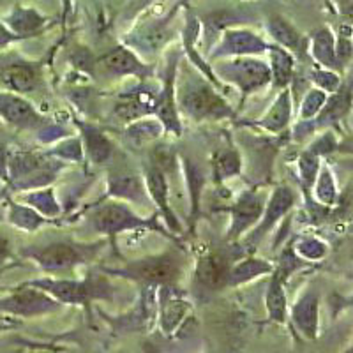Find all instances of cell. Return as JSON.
<instances>
[{
  "label": "cell",
  "mask_w": 353,
  "mask_h": 353,
  "mask_svg": "<svg viewBox=\"0 0 353 353\" xmlns=\"http://www.w3.org/2000/svg\"><path fill=\"white\" fill-rule=\"evenodd\" d=\"M270 32L274 34L277 41L285 46L292 50H299L301 48L302 43V36L297 32V28L293 27L290 21H286L285 18L281 17H274L270 20Z\"/></svg>",
  "instance_id": "obj_5"
},
{
  "label": "cell",
  "mask_w": 353,
  "mask_h": 353,
  "mask_svg": "<svg viewBox=\"0 0 353 353\" xmlns=\"http://www.w3.org/2000/svg\"><path fill=\"white\" fill-rule=\"evenodd\" d=\"M129 274L149 283H168L176 276V261L170 256L150 258L132 265Z\"/></svg>",
  "instance_id": "obj_1"
},
{
  "label": "cell",
  "mask_w": 353,
  "mask_h": 353,
  "mask_svg": "<svg viewBox=\"0 0 353 353\" xmlns=\"http://www.w3.org/2000/svg\"><path fill=\"white\" fill-rule=\"evenodd\" d=\"M11 39H12L11 34H9L8 30H6V28L0 25V44H6L8 41H11Z\"/></svg>",
  "instance_id": "obj_10"
},
{
  "label": "cell",
  "mask_w": 353,
  "mask_h": 353,
  "mask_svg": "<svg viewBox=\"0 0 353 353\" xmlns=\"http://www.w3.org/2000/svg\"><path fill=\"white\" fill-rule=\"evenodd\" d=\"M101 62H103V65L110 72H115V74H128V72L143 71V65L134 59V55L131 52H128L124 48L113 50L108 55L103 57Z\"/></svg>",
  "instance_id": "obj_4"
},
{
  "label": "cell",
  "mask_w": 353,
  "mask_h": 353,
  "mask_svg": "<svg viewBox=\"0 0 353 353\" xmlns=\"http://www.w3.org/2000/svg\"><path fill=\"white\" fill-rule=\"evenodd\" d=\"M4 78L12 88L18 90H28L34 87V71L28 65H11L6 69Z\"/></svg>",
  "instance_id": "obj_8"
},
{
  "label": "cell",
  "mask_w": 353,
  "mask_h": 353,
  "mask_svg": "<svg viewBox=\"0 0 353 353\" xmlns=\"http://www.w3.org/2000/svg\"><path fill=\"white\" fill-rule=\"evenodd\" d=\"M226 274H228V265H226L225 258L221 254H210L200 263L196 276L198 283L203 288L216 290L225 285L226 277H228Z\"/></svg>",
  "instance_id": "obj_3"
},
{
  "label": "cell",
  "mask_w": 353,
  "mask_h": 353,
  "mask_svg": "<svg viewBox=\"0 0 353 353\" xmlns=\"http://www.w3.org/2000/svg\"><path fill=\"white\" fill-rule=\"evenodd\" d=\"M9 23L17 32L30 34L37 30L44 23V20L32 9H17L12 12V17L9 18Z\"/></svg>",
  "instance_id": "obj_7"
},
{
  "label": "cell",
  "mask_w": 353,
  "mask_h": 353,
  "mask_svg": "<svg viewBox=\"0 0 353 353\" xmlns=\"http://www.w3.org/2000/svg\"><path fill=\"white\" fill-rule=\"evenodd\" d=\"M337 6H339V11L345 18H348L353 23V0H336Z\"/></svg>",
  "instance_id": "obj_9"
},
{
  "label": "cell",
  "mask_w": 353,
  "mask_h": 353,
  "mask_svg": "<svg viewBox=\"0 0 353 353\" xmlns=\"http://www.w3.org/2000/svg\"><path fill=\"white\" fill-rule=\"evenodd\" d=\"M36 258L46 269H64V267H71V265L78 263L81 254L72 245L53 244L50 248H44L43 251H37Z\"/></svg>",
  "instance_id": "obj_2"
},
{
  "label": "cell",
  "mask_w": 353,
  "mask_h": 353,
  "mask_svg": "<svg viewBox=\"0 0 353 353\" xmlns=\"http://www.w3.org/2000/svg\"><path fill=\"white\" fill-rule=\"evenodd\" d=\"M6 253H8V244H6V241L0 239V260L6 256Z\"/></svg>",
  "instance_id": "obj_11"
},
{
  "label": "cell",
  "mask_w": 353,
  "mask_h": 353,
  "mask_svg": "<svg viewBox=\"0 0 353 353\" xmlns=\"http://www.w3.org/2000/svg\"><path fill=\"white\" fill-rule=\"evenodd\" d=\"M313 52L327 65L336 64V41L329 28H321L313 37Z\"/></svg>",
  "instance_id": "obj_6"
}]
</instances>
